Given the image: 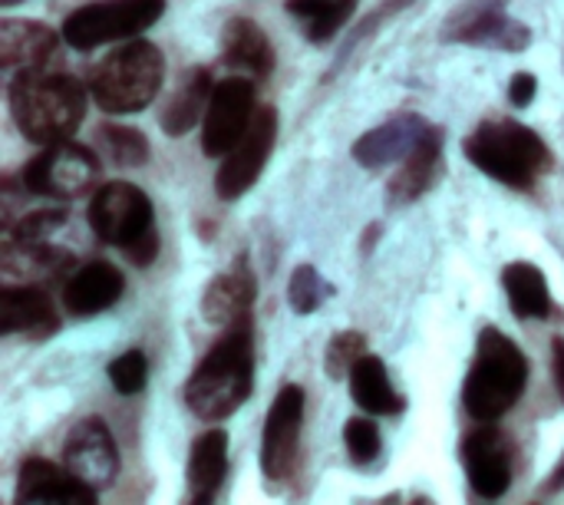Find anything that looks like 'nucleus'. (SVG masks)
<instances>
[{
  "label": "nucleus",
  "mask_w": 564,
  "mask_h": 505,
  "mask_svg": "<svg viewBox=\"0 0 564 505\" xmlns=\"http://www.w3.org/2000/svg\"><path fill=\"white\" fill-rule=\"evenodd\" d=\"M254 387V324L251 314L225 327L185 384V407L198 420L231 417Z\"/></svg>",
  "instance_id": "f257e3e1"
},
{
  "label": "nucleus",
  "mask_w": 564,
  "mask_h": 505,
  "mask_svg": "<svg viewBox=\"0 0 564 505\" xmlns=\"http://www.w3.org/2000/svg\"><path fill=\"white\" fill-rule=\"evenodd\" d=\"M10 112L30 142L53 146L79 129L86 116V89L66 73L30 66L10 83Z\"/></svg>",
  "instance_id": "f03ea898"
},
{
  "label": "nucleus",
  "mask_w": 564,
  "mask_h": 505,
  "mask_svg": "<svg viewBox=\"0 0 564 505\" xmlns=\"http://www.w3.org/2000/svg\"><path fill=\"white\" fill-rule=\"evenodd\" d=\"M463 149L476 169L519 192H529L539 175L555 169V155L549 152L545 139L516 119H486Z\"/></svg>",
  "instance_id": "7ed1b4c3"
},
{
  "label": "nucleus",
  "mask_w": 564,
  "mask_h": 505,
  "mask_svg": "<svg viewBox=\"0 0 564 505\" xmlns=\"http://www.w3.org/2000/svg\"><path fill=\"white\" fill-rule=\"evenodd\" d=\"M529 387V361L512 337L486 327L476 344V361L469 367L463 404L479 423L502 420Z\"/></svg>",
  "instance_id": "20e7f679"
},
{
  "label": "nucleus",
  "mask_w": 564,
  "mask_h": 505,
  "mask_svg": "<svg viewBox=\"0 0 564 505\" xmlns=\"http://www.w3.org/2000/svg\"><path fill=\"white\" fill-rule=\"evenodd\" d=\"M162 76H165L162 50L149 40H129V43L116 46L93 69L89 93L102 112H112V116L139 112L159 96Z\"/></svg>",
  "instance_id": "39448f33"
},
{
  "label": "nucleus",
  "mask_w": 564,
  "mask_h": 505,
  "mask_svg": "<svg viewBox=\"0 0 564 505\" xmlns=\"http://www.w3.org/2000/svg\"><path fill=\"white\" fill-rule=\"evenodd\" d=\"M165 10V0H96L73 10L63 23V40L76 50H93L112 40H129L149 30Z\"/></svg>",
  "instance_id": "423d86ee"
},
{
  "label": "nucleus",
  "mask_w": 564,
  "mask_h": 505,
  "mask_svg": "<svg viewBox=\"0 0 564 505\" xmlns=\"http://www.w3.org/2000/svg\"><path fill=\"white\" fill-rule=\"evenodd\" d=\"M99 179V159L76 142H53L23 169V189L43 198H76Z\"/></svg>",
  "instance_id": "0eeeda50"
},
{
  "label": "nucleus",
  "mask_w": 564,
  "mask_h": 505,
  "mask_svg": "<svg viewBox=\"0 0 564 505\" xmlns=\"http://www.w3.org/2000/svg\"><path fill=\"white\" fill-rule=\"evenodd\" d=\"M89 225L99 241L129 248L152 232V202L132 182H109L89 202Z\"/></svg>",
  "instance_id": "6e6552de"
},
{
  "label": "nucleus",
  "mask_w": 564,
  "mask_h": 505,
  "mask_svg": "<svg viewBox=\"0 0 564 505\" xmlns=\"http://www.w3.org/2000/svg\"><path fill=\"white\" fill-rule=\"evenodd\" d=\"M274 139H278V109L264 106V109L254 112L248 132L231 146V152L225 155V162H221V169L215 175V192H218L221 202H231V198L245 195L258 182L264 162L271 159Z\"/></svg>",
  "instance_id": "1a4fd4ad"
},
{
  "label": "nucleus",
  "mask_w": 564,
  "mask_h": 505,
  "mask_svg": "<svg viewBox=\"0 0 564 505\" xmlns=\"http://www.w3.org/2000/svg\"><path fill=\"white\" fill-rule=\"evenodd\" d=\"M254 83L245 76H228L212 89L202 129V152L205 155H228L231 146L248 132L254 119Z\"/></svg>",
  "instance_id": "9d476101"
},
{
  "label": "nucleus",
  "mask_w": 564,
  "mask_h": 505,
  "mask_svg": "<svg viewBox=\"0 0 564 505\" xmlns=\"http://www.w3.org/2000/svg\"><path fill=\"white\" fill-rule=\"evenodd\" d=\"M304 423V390L288 384L278 390L268 420H264V440H261V470L271 483L288 480L297 460V440Z\"/></svg>",
  "instance_id": "9b49d317"
},
{
  "label": "nucleus",
  "mask_w": 564,
  "mask_h": 505,
  "mask_svg": "<svg viewBox=\"0 0 564 505\" xmlns=\"http://www.w3.org/2000/svg\"><path fill=\"white\" fill-rule=\"evenodd\" d=\"M63 466L73 476H79L86 486H93L96 493L106 490L119 473V450H116V440H112L109 427L102 420H96V417L79 420L66 437Z\"/></svg>",
  "instance_id": "f8f14e48"
},
{
  "label": "nucleus",
  "mask_w": 564,
  "mask_h": 505,
  "mask_svg": "<svg viewBox=\"0 0 564 505\" xmlns=\"http://www.w3.org/2000/svg\"><path fill=\"white\" fill-rule=\"evenodd\" d=\"M463 466L469 476V490L479 499H499L512 486V450L509 440L496 427H482L466 433L463 440Z\"/></svg>",
  "instance_id": "ddd939ff"
},
{
  "label": "nucleus",
  "mask_w": 564,
  "mask_h": 505,
  "mask_svg": "<svg viewBox=\"0 0 564 505\" xmlns=\"http://www.w3.org/2000/svg\"><path fill=\"white\" fill-rule=\"evenodd\" d=\"M506 0H473L459 7L453 23H446V40H463L492 50H525L532 43L529 26L516 23L502 10Z\"/></svg>",
  "instance_id": "4468645a"
},
{
  "label": "nucleus",
  "mask_w": 564,
  "mask_h": 505,
  "mask_svg": "<svg viewBox=\"0 0 564 505\" xmlns=\"http://www.w3.org/2000/svg\"><path fill=\"white\" fill-rule=\"evenodd\" d=\"M17 503H96V490L73 476L66 466H53L50 460H26L17 476Z\"/></svg>",
  "instance_id": "2eb2a0df"
},
{
  "label": "nucleus",
  "mask_w": 564,
  "mask_h": 505,
  "mask_svg": "<svg viewBox=\"0 0 564 505\" xmlns=\"http://www.w3.org/2000/svg\"><path fill=\"white\" fill-rule=\"evenodd\" d=\"M430 132L426 119L413 116V112H403V116H393L387 119L383 126L370 129L367 136L357 139L354 146V159L367 169H383V165H393V162H403L416 146L420 139Z\"/></svg>",
  "instance_id": "dca6fc26"
},
{
  "label": "nucleus",
  "mask_w": 564,
  "mask_h": 505,
  "mask_svg": "<svg viewBox=\"0 0 564 505\" xmlns=\"http://www.w3.org/2000/svg\"><path fill=\"white\" fill-rule=\"evenodd\" d=\"M258 284H254V271L248 268V258H238L228 271H221L215 281H208L205 298H202V314L208 324L228 327L238 318L251 314Z\"/></svg>",
  "instance_id": "f3484780"
},
{
  "label": "nucleus",
  "mask_w": 564,
  "mask_h": 505,
  "mask_svg": "<svg viewBox=\"0 0 564 505\" xmlns=\"http://www.w3.org/2000/svg\"><path fill=\"white\" fill-rule=\"evenodd\" d=\"M126 291V278L109 261H89L86 268L73 271V278L63 288L66 311L76 318H93L99 311H109Z\"/></svg>",
  "instance_id": "a211bd4d"
},
{
  "label": "nucleus",
  "mask_w": 564,
  "mask_h": 505,
  "mask_svg": "<svg viewBox=\"0 0 564 505\" xmlns=\"http://www.w3.org/2000/svg\"><path fill=\"white\" fill-rule=\"evenodd\" d=\"M59 327V318L50 298L33 284H7L0 291V331L3 334H26V337H50Z\"/></svg>",
  "instance_id": "6ab92c4d"
},
{
  "label": "nucleus",
  "mask_w": 564,
  "mask_h": 505,
  "mask_svg": "<svg viewBox=\"0 0 564 505\" xmlns=\"http://www.w3.org/2000/svg\"><path fill=\"white\" fill-rule=\"evenodd\" d=\"M443 172V132L430 126V132L420 139V146L403 159L400 172L390 182V202L406 205L426 195Z\"/></svg>",
  "instance_id": "aec40b11"
},
{
  "label": "nucleus",
  "mask_w": 564,
  "mask_h": 505,
  "mask_svg": "<svg viewBox=\"0 0 564 505\" xmlns=\"http://www.w3.org/2000/svg\"><path fill=\"white\" fill-rule=\"evenodd\" d=\"M59 46V33L36 20H0V63L3 66H43Z\"/></svg>",
  "instance_id": "412c9836"
},
{
  "label": "nucleus",
  "mask_w": 564,
  "mask_h": 505,
  "mask_svg": "<svg viewBox=\"0 0 564 505\" xmlns=\"http://www.w3.org/2000/svg\"><path fill=\"white\" fill-rule=\"evenodd\" d=\"M228 476V437L221 430H208L195 440L188 456V496L192 503H212Z\"/></svg>",
  "instance_id": "4be33fe9"
},
{
  "label": "nucleus",
  "mask_w": 564,
  "mask_h": 505,
  "mask_svg": "<svg viewBox=\"0 0 564 505\" xmlns=\"http://www.w3.org/2000/svg\"><path fill=\"white\" fill-rule=\"evenodd\" d=\"M221 56H225V63L245 69L251 76H268L274 69V46H271L268 33L248 17H235L225 23Z\"/></svg>",
  "instance_id": "5701e85b"
},
{
  "label": "nucleus",
  "mask_w": 564,
  "mask_h": 505,
  "mask_svg": "<svg viewBox=\"0 0 564 505\" xmlns=\"http://www.w3.org/2000/svg\"><path fill=\"white\" fill-rule=\"evenodd\" d=\"M350 397L360 410H367L370 417H390V413H400L403 410V397L393 390L390 384V374L383 367L380 357L373 354H364L357 361V367L350 370Z\"/></svg>",
  "instance_id": "b1692460"
},
{
  "label": "nucleus",
  "mask_w": 564,
  "mask_h": 505,
  "mask_svg": "<svg viewBox=\"0 0 564 505\" xmlns=\"http://www.w3.org/2000/svg\"><path fill=\"white\" fill-rule=\"evenodd\" d=\"M502 284H506V294H509L516 318H522V321L552 318V294H549V281H545L539 265L512 261L502 271Z\"/></svg>",
  "instance_id": "393cba45"
},
{
  "label": "nucleus",
  "mask_w": 564,
  "mask_h": 505,
  "mask_svg": "<svg viewBox=\"0 0 564 505\" xmlns=\"http://www.w3.org/2000/svg\"><path fill=\"white\" fill-rule=\"evenodd\" d=\"M208 99H212V73L208 69H192L178 89L172 93L165 112H162V129L169 136H185L198 119H205V109H208Z\"/></svg>",
  "instance_id": "a878e982"
},
{
  "label": "nucleus",
  "mask_w": 564,
  "mask_h": 505,
  "mask_svg": "<svg viewBox=\"0 0 564 505\" xmlns=\"http://www.w3.org/2000/svg\"><path fill=\"white\" fill-rule=\"evenodd\" d=\"M291 17H297L314 43H327L357 10V0H288Z\"/></svg>",
  "instance_id": "bb28decb"
},
{
  "label": "nucleus",
  "mask_w": 564,
  "mask_h": 505,
  "mask_svg": "<svg viewBox=\"0 0 564 505\" xmlns=\"http://www.w3.org/2000/svg\"><path fill=\"white\" fill-rule=\"evenodd\" d=\"M99 139H102V146H106V152L112 155L116 165L132 169V165H142L149 159V139L139 129H132V126L109 122V126L99 129Z\"/></svg>",
  "instance_id": "cd10ccee"
},
{
  "label": "nucleus",
  "mask_w": 564,
  "mask_h": 505,
  "mask_svg": "<svg viewBox=\"0 0 564 505\" xmlns=\"http://www.w3.org/2000/svg\"><path fill=\"white\" fill-rule=\"evenodd\" d=\"M66 222L63 208H43V212H30L20 222H7L3 228V245H40L46 241V235H53L59 225Z\"/></svg>",
  "instance_id": "c85d7f7f"
},
{
  "label": "nucleus",
  "mask_w": 564,
  "mask_h": 505,
  "mask_svg": "<svg viewBox=\"0 0 564 505\" xmlns=\"http://www.w3.org/2000/svg\"><path fill=\"white\" fill-rule=\"evenodd\" d=\"M327 294H330V288L321 281L317 268H311V265L294 268L291 284H288V304H291L297 314H314V311L324 304Z\"/></svg>",
  "instance_id": "c756f323"
},
{
  "label": "nucleus",
  "mask_w": 564,
  "mask_h": 505,
  "mask_svg": "<svg viewBox=\"0 0 564 505\" xmlns=\"http://www.w3.org/2000/svg\"><path fill=\"white\" fill-rule=\"evenodd\" d=\"M364 354H367L364 334H357V331H340V334L330 341V347H327V377H330V380L350 377V370L357 367V361H360Z\"/></svg>",
  "instance_id": "7c9ffc66"
},
{
  "label": "nucleus",
  "mask_w": 564,
  "mask_h": 505,
  "mask_svg": "<svg viewBox=\"0 0 564 505\" xmlns=\"http://www.w3.org/2000/svg\"><path fill=\"white\" fill-rule=\"evenodd\" d=\"M145 380H149V361H145V354H139V351H126V354H119V357L109 364V384H112L116 394H122V397L139 394V390L145 387Z\"/></svg>",
  "instance_id": "2f4dec72"
},
{
  "label": "nucleus",
  "mask_w": 564,
  "mask_h": 505,
  "mask_svg": "<svg viewBox=\"0 0 564 505\" xmlns=\"http://www.w3.org/2000/svg\"><path fill=\"white\" fill-rule=\"evenodd\" d=\"M344 447L350 453L354 463H373L380 456V430L373 420H364V417H354L347 420L344 427Z\"/></svg>",
  "instance_id": "473e14b6"
},
{
  "label": "nucleus",
  "mask_w": 564,
  "mask_h": 505,
  "mask_svg": "<svg viewBox=\"0 0 564 505\" xmlns=\"http://www.w3.org/2000/svg\"><path fill=\"white\" fill-rule=\"evenodd\" d=\"M126 251V258L135 265V268H149L155 258H159V235H155V228L149 232V235H142L139 241H132L129 248H122Z\"/></svg>",
  "instance_id": "72a5a7b5"
},
{
  "label": "nucleus",
  "mask_w": 564,
  "mask_h": 505,
  "mask_svg": "<svg viewBox=\"0 0 564 505\" xmlns=\"http://www.w3.org/2000/svg\"><path fill=\"white\" fill-rule=\"evenodd\" d=\"M535 89H539V79H535L532 73H516L512 83H509V99H512V106H519V109L532 106Z\"/></svg>",
  "instance_id": "f704fd0d"
},
{
  "label": "nucleus",
  "mask_w": 564,
  "mask_h": 505,
  "mask_svg": "<svg viewBox=\"0 0 564 505\" xmlns=\"http://www.w3.org/2000/svg\"><path fill=\"white\" fill-rule=\"evenodd\" d=\"M552 380H555V390L564 404V337L552 341Z\"/></svg>",
  "instance_id": "c9c22d12"
},
{
  "label": "nucleus",
  "mask_w": 564,
  "mask_h": 505,
  "mask_svg": "<svg viewBox=\"0 0 564 505\" xmlns=\"http://www.w3.org/2000/svg\"><path fill=\"white\" fill-rule=\"evenodd\" d=\"M562 490H564V456H562V463H558V470L545 480L542 496H552V493H562Z\"/></svg>",
  "instance_id": "e433bc0d"
}]
</instances>
